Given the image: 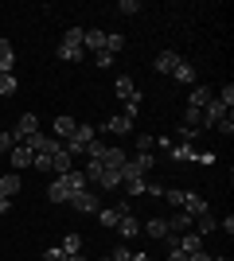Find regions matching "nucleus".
<instances>
[{"mask_svg": "<svg viewBox=\"0 0 234 261\" xmlns=\"http://www.w3.org/2000/svg\"><path fill=\"white\" fill-rule=\"evenodd\" d=\"M156 168V156L152 152H137L133 160H125V168H121V179H145L148 172Z\"/></svg>", "mask_w": 234, "mask_h": 261, "instance_id": "1", "label": "nucleus"}, {"mask_svg": "<svg viewBox=\"0 0 234 261\" xmlns=\"http://www.w3.org/2000/svg\"><path fill=\"white\" fill-rule=\"evenodd\" d=\"M90 141H98V129H94V125H78L74 133H70L67 141H63V148H67L70 156H78V152H86V144Z\"/></svg>", "mask_w": 234, "mask_h": 261, "instance_id": "2", "label": "nucleus"}, {"mask_svg": "<svg viewBox=\"0 0 234 261\" xmlns=\"http://www.w3.org/2000/svg\"><path fill=\"white\" fill-rule=\"evenodd\" d=\"M70 211H78V215H98V195H94V187H82V191H74V195L67 199Z\"/></svg>", "mask_w": 234, "mask_h": 261, "instance_id": "3", "label": "nucleus"}, {"mask_svg": "<svg viewBox=\"0 0 234 261\" xmlns=\"http://www.w3.org/2000/svg\"><path fill=\"white\" fill-rule=\"evenodd\" d=\"M199 113H203V129H215V125H219V121H223L226 113H230V109H226V106H223L219 98H211L207 106L199 109Z\"/></svg>", "mask_w": 234, "mask_h": 261, "instance_id": "4", "label": "nucleus"}, {"mask_svg": "<svg viewBox=\"0 0 234 261\" xmlns=\"http://www.w3.org/2000/svg\"><path fill=\"white\" fill-rule=\"evenodd\" d=\"M129 211V203H113V207H98V218H101V226L106 230H117V222H121V215Z\"/></svg>", "mask_w": 234, "mask_h": 261, "instance_id": "5", "label": "nucleus"}, {"mask_svg": "<svg viewBox=\"0 0 234 261\" xmlns=\"http://www.w3.org/2000/svg\"><path fill=\"white\" fill-rule=\"evenodd\" d=\"M113 90H117L121 106H125V101H129V106H141V90L133 86V78H117V86H113Z\"/></svg>", "mask_w": 234, "mask_h": 261, "instance_id": "6", "label": "nucleus"}, {"mask_svg": "<svg viewBox=\"0 0 234 261\" xmlns=\"http://www.w3.org/2000/svg\"><path fill=\"white\" fill-rule=\"evenodd\" d=\"M179 211H184V215H188V218H199V215H207V211H211V207H207V199H203V195H195V191H188V199H184V207H179Z\"/></svg>", "mask_w": 234, "mask_h": 261, "instance_id": "7", "label": "nucleus"}, {"mask_svg": "<svg viewBox=\"0 0 234 261\" xmlns=\"http://www.w3.org/2000/svg\"><path fill=\"white\" fill-rule=\"evenodd\" d=\"M47 199H51V203H67V199H70L67 175H55V179H51V187H47Z\"/></svg>", "mask_w": 234, "mask_h": 261, "instance_id": "8", "label": "nucleus"}, {"mask_svg": "<svg viewBox=\"0 0 234 261\" xmlns=\"http://www.w3.org/2000/svg\"><path fill=\"white\" fill-rule=\"evenodd\" d=\"M82 51H106V32H98V28H86V35H82Z\"/></svg>", "mask_w": 234, "mask_h": 261, "instance_id": "9", "label": "nucleus"}, {"mask_svg": "<svg viewBox=\"0 0 234 261\" xmlns=\"http://www.w3.org/2000/svg\"><path fill=\"white\" fill-rule=\"evenodd\" d=\"M125 160H129L125 148H106V152H101V168H113V172H121Z\"/></svg>", "mask_w": 234, "mask_h": 261, "instance_id": "10", "label": "nucleus"}, {"mask_svg": "<svg viewBox=\"0 0 234 261\" xmlns=\"http://www.w3.org/2000/svg\"><path fill=\"white\" fill-rule=\"evenodd\" d=\"M32 160H35V152L28 148V144H16V148L8 152V164H12V168H32Z\"/></svg>", "mask_w": 234, "mask_h": 261, "instance_id": "11", "label": "nucleus"}, {"mask_svg": "<svg viewBox=\"0 0 234 261\" xmlns=\"http://www.w3.org/2000/svg\"><path fill=\"white\" fill-rule=\"evenodd\" d=\"M16 137H32V133H39V117L35 113H20V121H16Z\"/></svg>", "mask_w": 234, "mask_h": 261, "instance_id": "12", "label": "nucleus"}, {"mask_svg": "<svg viewBox=\"0 0 234 261\" xmlns=\"http://www.w3.org/2000/svg\"><path fill=\"white\" fill-rule=\"evenodd\" d=\"M211 98H215V90H211V86H191V94H188V106H191V109H203Z\"/></svg>", "mask_w": 234, "mask_h": 261, "instance_id": "13", "label": "nucleus"}, {"mask_svg": "<svg viewBox=\"0 0 234 261\" xmlns=\"http://www.w3.org/2000/svg\"><path fill=\"white\" fill-rule=\"evenodd\" d=\"M55 55L63 59V63H78V59H82L86 51H82V43H67V39H63V43L55 47Z\"/></svg>", "mask_w": 234, "mask_h": 261, "instance_id": "14", "label": "nucleus"}, {"mask_svg": "<svg viewBox=\"0 0 234 261\" xmlns=\"http://www.w3.org/2000/svg\"><path fill=\"white\" fill-rule=\"evenodd\" d=\"M179 63H184V59H179L176 51H160V55H156V70H160V74H172Z\"/></svg>", "mask_w": 234, "mask_h": 261, "instance_id": "15", "label": "nucleus"}, {"mask_svg": "<svg viewBox=\"0 0 234 261\" xmlns=\"http://www.w3.org/2000/svg\"><path fill=\"white\" fill-rule=\"evenodd\" d=\"M191 226H195V218H188L184 211H176V215L168 218V234H188Z\"/></svg>", "mask_w": 234, "mask_h": 261, "instance_id": "16", "label": "nucleus"}, {"mask_svg": "<svg viewBox=\"0 0 234 261\" xmlns=\"http://www.w3.org/2000/svg\"><path fill=\"white\" fill-rule=\"evenodd\" d=\"M12 66H16V47L0 39V74H12Z\"/></svg>", "mask_w": 234, "mask_h": 261, "instance_id": "17", "label": "nucleus"}, {"mask_svg": "<svg viewBox=\"0 0 234 261\" xmlns=\"http://www.w3.org/2000/svg\"><path fill=\"white\" fill-rule=\"evenodd\" d=\"M20 187H23V179H20V172H4L0 175V191H4V195H20Z\"/></svg>", "mask_w": 234, "mask_h": 261, "instance_id": "18", "label": "nucleus"}, {"mask_svg": "<svg viewBox=\"0 0 234 261\" xmlns=\"http://www.w3.org/2000/svg\"><path fill=\"white\" fill-rule=\"evenodd\" d=\"M117 234H121V238H133V234H141V222H137L133 211H125V215H121V222H117Z\"/></svg>", "mask_w": 234, "mask_h": 261, "instance_id": "19", "label": "nucleus"}, {"mask_svg": "<svg viewBox=\"0 0 234 261\" xmlns=\"http://www.w3.org/2000/svg\"><path fill=\"white\" fill-rule=\"evenodd\" d=\"M141 234H148V238H156V242H164V238H168V218H148Z\"/></svg>", "mask_w": 234, "mask_h": 261, "instance_id": "20", "label": "nucleus"}, {"mask_svg": "<svg viewBox=\"0 0 234 261\" xmlns=\"http://www.w3.org/2000/svg\"><path fill=\"white\" fill-rule=\"evenodd\" d=\"M98 164H101V160H98ZM98 187H106V191L121 187V172H113V168H101V172H98Z\"/></svg>", "mask_w": 234, "mask_h": 261, "instance_id": "21", "label": "nucleus"}, {"mask_svg": "<svg viewBox=\"0 0 234 261\" xmlns=\"http://www.w3.org/2000/svg\"><path fill=\"white\" fill-rule=\"evenodd\" d=\"M67 172H70V152H67V148H59L55 160H51V175H67Z\"/></svg>", "mask_w": 234, "mask_h": 261, "instance_id": "22", "label": "nucleus"}, {"mask_svg": "<svg viewBox=\"0 0 234 261\" xmlns=\"http://www.w3.org/2000/svg\"><path fill=\"white\" fill-rule=\"evenodd\" d=\"M172 78L184 82V86H195V66H191V63H179L176 70H172Z\"/></svg>", "mask_w": 234, "mask_h": 261, "instance_id": "23", "label": "nucleus"}, {"mask_svg": "<svg viewBox=\"0 0 234 261\" xmlns=\"http://www.w3.org/2000/svg\"><path fill=\"white\" fill-rule=\"evenodd\" d=\"M106 133H133V121L125 117V113H117V117L106 121Z\"/></svg>", "mask_w": 234, "mask_h": 261, "instance_id": "24", "label": "nucleus"}, {"mask_svg": "<svg viewBox=\"0 0 234 261\" xmlns=\"http://www.w3.org/2000/svg\"><path fill=\"white\" fill-rule=\"evenodd\" d=\"M74 129H78V121H74V117H55V137H59V141H67Z\"/></svg>", "mask_w": 234, "mask_h": 261, "instance_id": "25", "label": "nucleus"}, {"mask_svg": "<svg viewBox=\"0 0 234 261\" xmlns=\"http://www.w3.org/2000/svg\"><path fill=\"white\" fill-rule=\"evenodd\" d=\"M184 129H191V133H199L203 129V113H199V109H184Z\"/></svg>", "mask_w": 234, "mask_h": 261, "instance_id": "26", "label": "nucleus"}, {"mask_svg": "<svg viewBox=\"0 0 234 261\" xmlns=\"http://www.w3.org/2000/svg\"><path fill=\"white\" fill-rule=\"evenodd\" d=\"M215 230H219V218H215L211 211H207V215H199V230H195V234H199V238H207V234H215Z\"/></svg>", "mask_w": 234, "mask_h": 261, "instance_id": "27", "label": "nucleus"}, {"mask_svg": "<svg viewBox=\"0 0 234 261\" xmlns=\"http://www.w3.org/2000/svg\"><path fill=\"white\" fill-rule=\"evenodd\" d=\"M168 152H172V160H179V164H184V160H195V156H199L195 148H191V144H172Z\"/></svg>", "mask_w": 234, "mask_h": 261, "instance_id": "28", "label": "nucleus"}, {"mask_svg": "<svg viewBox=\"0 0 234 261\" xmlns=\"http://www.w3.org/2000/svg\"><path fill=\"white\" fill-rule=\"evenodd\" d=\"M121 187H125V195L133 199V195H145L148 191V179H121Z\"/></svg>", "mask_w": 234, "mask_h": 261, "instance_id": "29", "label": "nucleus"}, {"mask_svg": "<svg viewBox=\"0 0 234 261\" xmlns=\"http://www.w3.org/2000/svg\"><path fill=\"white\" fill-rule=\"evenodd\" d=\"M59 250L67 253V257H70V253H82V238H78V234H67V238L59 242Z\"/></svg>", "mask_w": 234, "mask_h": 261, "instance_id": "30", "label": "nucleus"}, {"mask_svg": "<svg viewBox=\"0 0 234 261\" xmlns=\"http://www.w3.org/2000/svg\"><path fill=\"white\" fill-rule=\"evenodd\" d=\"M121 47H125V35H121V32H106V51L117 55Z\"/></svg>", "mask_w": 234, "mask_h": 261, "instance_id": "31", "label": "nucleus"}, {"mask_svg": "<svg viewBox=\"0 0 234 261\" xmlns=\"http://www.w3.org/2000/svg\"><path fill=\"white\" fill-rule=\"evenodd\" d=\"M160 199H164V203H172V207H184V199H188V191H179V187H168V191H164Z\"/></svg>", "mask_w": 234, "mask_h": 261, "instance_id": "32", "label": "nucleus"}, {"mask_svg": "<svg viewBox=\"0 0 234 261\" xmlns=\"http://www.w3.org/2000/svg\"><path fill=\"white\" fill-rule=\"evenodd\" d=\"M16 94V74H0V98H12Z\"/></svg>", "mask_w": 234, "mask_h": 261, "instance_id": "33", "label": "nucleus"}, {"mask_svg": "<svg viewBox=\"0 0 234 261\" xmlns=\"http://www.w3.org/2000/svg\"><path fill=\"white\" fill-rule=\"evenodd\" d=\"M137 152H156V137H152V133H145V137H137Z\"/></svg>", "mask_w": 234, "mask_h": 261, "instance_id": "34", "label": "nucleus"}, {"mask_svg": "<svg viewBox=\"0 0 234 261\" xmlns=\"http://www.w3.org/2000/svg\"><path fill=\"white\" fill-rule=\"evenodd\" d=\"M117 12H121V16H137V12H141V0H121Z\"/></svg>", "mask_w": 234, "mask_h": 261, "instance_id": "35", "label": "nucleus"}, {"mask_svg": "<svg viewBox=\"0 0 234 261\" xmlns=\"http://www.w3.org/2000/svg\"><path fill=\"white\" fill-rule=\"evenodd\" d=\"M215 98H219V101H223L226 109H230V106H234V86H230V82H226V86L219 90V94H215Z\"/></svg>", "mask_w": 234, "mask_h": 261, "instance_id": "36", "label": "nucleus"}, {"mask_svg": "<svg viewBox=\"0 0 234 261\" xmlns=\"http://www.w3.org/2000/svg\"><path fill=\"white\" fill-rule=\"evenodd\" d=\"M16 148V133H0V156Z\"/></svg>", "mask_w": 234, "mask_h": 261, "instance_id": "37", "label": "nucleus"}, {"mask_svg": "<svg viewBox=\"0 0 234 261\" xmlns=\"http://www.w3.org/2000/svg\"><path fill=\"white\" fill-rule=\"evenodd\" d=\"M101 152H106V144H101V141H90L86 144V156H90V160H101Z\"/></svg>", "mask_w": 234, "mask_h": 261, "instance_id": "38", "label": "nucleus"}, {"mask_svg": "<svg viewBox=\"0 0 234 261\" xmlns=\"http://www.w3.org/2000/svg\"><path fill=\"white\" fill-rule=\"evenodd\" d=\"M215 129L223 133V137H230V133H234V117H230V113H226V117L219 121V125H215Z\"/></svg>", "mask_w": 234, "mask_h": 261, "instance_id": "39", "label": "nucleus"}, {"mask_svg": "<svg viewBox=\"0 0 234 261\" xmlns=\"http://www.w3.org/2000/svg\"><path fill=\"white\" fill-rule=\"evenodd\" d=\"M110 261H133V253H129V246H117V250L110 253Z\"/></svg>", "mask_w": 234, "mask_h": 261, "instance_id": "40", "label": "nucleus"}, {"mask_svg": "<svg viewBox=\"0 0 234 261\" xmlns=\"http://www.w3.org/2000/svg\"><path fill=\"white\" fill-rule=\"evenodd\" d=\"M94 59H98V66H101V70H106V66H113V59H117V55H110V51H98V55H94Z\"/></svg>", "mask_w": 234, "mask_h": 261, "instance_id": "41", "label": "nucleus"}, {"mask_svg": "<svg viewBox=\"0 0 234 261\" xmlns=\"http://www.w3.org/2000/svg\"><path fill=\"white\" fill-rule=\"evenodd\" d=\"M43 261H67V253L59 250V246H51V250H47V253H43Z\"/></svg>", "mask_w": 234, "mask_h": 261, "instance_id": "42", "label": "nucleus"}, {"mask_svg": "<svg viewBox=\"0 0 234 261\" xmlns=\"http://www.w3.org/2000/svg\"><path fill=\"white\" fill-rule=\"evenodd\" d=\"M176 137H179V144H191V141H195V133H191V129H184V125H179V133H176Z\"/></svg>", "mask_w": 234, "mask_h": 261, "instance_id": "43", "label": "nucleus"}, {"mask_svg": "<svg viewBox=\"0 0 234 261\" xmlns=\"http://www.w3.org/2000/svg\"><path fill=\"white\" fill-rule=\"evenodd\" d=\"M188 261H215L207 250H195V253H188Z\"/></svg>", "mask_w": 234, "mask_h": 261, "instance_id": "44", "label": "nucleus"}, {"mask_svg": "<svg viewBox=\"0 0 234 261\" xmlns=\"http://www.w3.org/2000/svg\"><path fill=\"white\" fill-rule=\"evenodd\" d=\"M219 230H226V234H234V215H226L223 222H219Z\"/></svg>", "mask_w": 234, "mask_h": 261, "instance_id": "45", "label": "nucleus"}, {"mask_svg": "<svg viewBox=\"0 0 234 261\" xmlns=\"http://www.w3.org/2000/svg\"><path fill=\"white\" fill-rule=\"evenodd\" d=\"M168 261H188V253L184 250H168Z\"/></svg>", "mask_w": 234, "mask_h": 261, "instance_id": "46", "label": "nucleus"}, {"mask_svg": "<svg viewBox=\"0 0 234 261\" xmlns=\"http://www.w3.org/2000/svg\"><path fill=\"white\" fill-rule=\"evenodd\" d=\"M8 207H12V199L4 195V191H0V215H8Z\"/></svg>", "mask_w": 234, "mask_h": 261, "instance_id": "47", "label": "nucleus"}, {"mask_svg": "<svg viewBox=\"0 0 234 261\" xmlns=\"http://www.w3.org/2000/svg\"><path fill=\"white\" fill-rule=\"evenodd\" d=\"M67 261H86V253H70V257Z\"/></svg>", "mask_w": 234, "mask_h": 261, "instance_id": "48", "label": "nucleus"}, {"mask_svg": "<svg viewBox=\"0 0 234 261\" xmlns=\"http://www.w3.org/2000/svg\"><path fill=\"white\" fill-rule=\"evenodd\" d=\"M101 261H110V257H101Z\"/></svg>", "mask_w": 234, "mask_h": 261, "instance_id": "49", "label": "nucleus"}]
</instances>
